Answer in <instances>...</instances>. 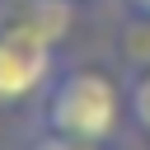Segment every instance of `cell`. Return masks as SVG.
<instances>
[{"instance_id":"2","label":"cell","mask_w":150,"mask_h":150,"mask_svg":"<svg viewBox=\"0 0 150 150\" xmlns=\"http://www.w3.org/2000/svg\"><path fill=\"white\" fill-rule=\"evenodd\" d=\"M70 5L75 0H0V38L56 52L70 33Z\"/></svg>"},{"instance_id":"5","label":"cell","mask_w":150,"mask_h":150,"mask_svg":"<svg viewBox=\"0 0 150 150\" xmlns=\"http://www.w3.org/2000/svg\"><path fill=\"white\" fill-rule=\"evenodd\" d=\"M122 56H127L136 70L150 66V19H141V14L127 19V28H122Z\"/></svg>"},{"instance_id":"7","label":"cell","mask_w":150,"mask_h":150,"mask_svg":"<svg viewBox=\"0 0 150 150\" xmlns=\"http://www.w3.org/2000/svg\"><path fill=\"white\" fill-rule=\"evenodd\" d=\"M131 14H141V19H150V0H122Z\"/></svg>"},{"instance_id":"1","label":"cell","mask_w":150,"mask_h":150,"mask_svg":"<svg viewBox=\"0 0 150 150\" xmlns=\"http://www.w3.org/2000/svg\"><path fill=\"white\" fill-rule=\"evenodd\" d=\"M38 122H42V131H61V136H75L89 145H112L127 122V89L98 66L56 70L52 84L42 89Z\"/></svg>"},{"instance_id":"4","label":"cell","mask_w":150,"mask_h":150,"mask_svg":"<svg viewBox=\"0 0 150 150\" xmlns=\"http://www.w3.org/2000/svg\"><path fill=\"white\" fill-rule=\"evenodd\" d=\"M127 117L141 136H150V66L127 80Z\"/></svg>"},{"instance_id":"6","label":"cell","mask_w":150,"mask_h":150,"mask_svg":"<svg viewBox=\"0 0 150 150\" xmlns=\"http://www.w3.org/2000/svg\"><path fill=\"white\" fill-rule=\"evenodd\" d=\"M23 150H103V145H89V141H75V136H61V131H38Z\"/></svg>"},{"instance_id":"3","label":"cell","mask_w":150,"mask_h":150,"mask_svg":"<svg viewBox=\"0 0 150 150\" xmlns=\"http://www.w3.org/2000/svg\"><path fill=\"white\" fill-rule=\"evenodd\" d=\"M56 75V52L0 38V108H19L28 98H38Z\"/></svg>"}]
</instances>
